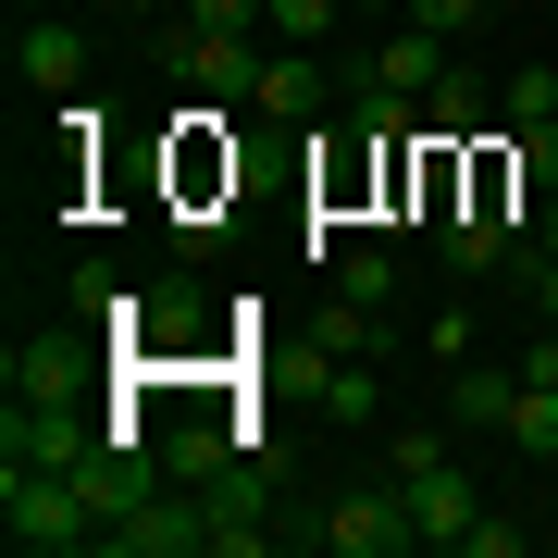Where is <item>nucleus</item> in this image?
Listing matches in <instances>:
<instances>
[{
  "label": "nucleus",
  "instance_id": "obj_22",
  "mask_svg": "<svg viewBox=\"0 0 558 558\" xmlns=\"http://www.w3.org/2000/svg\"><path fill=\"white\" fill-rule=\"evenodd\" d=\"M100 13H149V0H100Z\"/></svg>",
  "mask_w": 558,
  "mask_h": 558
},
{
  "label": "nucleus",
  "instance_id": "obj_8",
  "mask_svg": "<svg viewBox=\"0 0 558 558\" xmlns=\"http://www.w3.org/2000/svg\"><path fill=\"white\" fill-rule=\"evenodd\" d=\"M484 124H497V87H484V75H447L435 100H422V137H435V149H472Z\"/></svg>",
  "mask_w": 558,
  "mask_h": 558
},
{
  "label": "nucleus",
  "instance_id": "obj_3",
  "mask_svg": "<svg viewBox=\"0 0 558 558\" xmlns=\"http://www.w3.org/2000/svg\"><path fill=\"white\" fill-rule=\"evenodd\" d=\"M100 447H124V422H75L62 398H13L0 422V472H87Z\"/></svg>",
  "mask_w": 558,
  "mask_h": 558
},
{
  "label": "nucleus",
  "instance_id": "obj_12",
  "mask_svg": "<svg viewBox=\"0 0 558 558\" xmlns=\"http://www.w3.org/2000/svg\"><path fill=\"white\" fill-rule=\"evenodd\" d=\"M336 299H360V311H398V248H348V260H336Z\"/></svg>",
  "mask_w": 558,
  "mask_h": 558
},
{
  "label": "nucleus",
  "instance_id": "obj_16",
  "mask_svg": "<svg viewBox=\"0 0 558 558\" xmlns=\"http://www.w3.org/2000/svg\"><path fill=\"white\" fill-rule=\"evenodd\" d=\"M509 447H521V459H558V385H521V410H509Z\"/></svg>",
  "mask_w": 558,
  "mask_h": 558
},
{
  "label": "nucleus",
  "instance_id": "obj_2",
  "mask_svg": "<svg viewBox=\"0 0 558 558\" xmlns=\"http://www.w3.org/2000/svg\"><path fill=\"white\" fill-rule=\"evenodd\" d=\"M0 534L38 546V558L100 546V497H87V472H0Z\"/></svg>",
  "mask_w": 558,
  "mask_h": 558
},
{
  "label": "nucleus",
  "instance_id": "obj_18",
  "mask_svg": "<svg viewBox=\"0 0 558 558\" xmlns=\"http://www.w3.org/2000/svg\"><path fill=\"white\" fill-rule=\"evenodd\" d=\"M509 274H521V299H534V311L558 323V248H521V260H509Z\"/></svg>",
  "mask_w": 558,
  "mask_h": 558
},
{
  "label": "nucleus",
  "instance_id": "obj_6",
  "mask_svg": "<svg viewBox=\"0 0 558 558\" xmlns=\"http://www.w3.org/2000/svg\"><path fill=\"white\" fill-rule=\"evenodd\" d=\"M323 100H336V50H274V62H260V87H248L260 124H311Z\"/></svg>",
  "mask_w": 558,
  "mask_h": 558
},
{
  "label": "nucleus",
  "instance_id": "obj_19",
  "mask_svg": "<svg viewBox=\"0 0 558 558\" xmlns=\"http://www.w3.org/2000/svg\"><path fill=\"white\" fill-rule=\"evenodd\" d=\"M459 558H521V521H497V509H484L472 534H459Z\"/></svg>",
  "mask_w": 558,
  "mask_h": 558
},
{
  "label": "nucleus",
  "instance_id": "obj_15",
  "mask_svg": "<svg viewBox=\"0 0 558 558\" xmlns=\"http://www.w3.org/2000/svg\"><path fill=\"white\" fill-rule=\"evenodd\" d=\"M497 112L509 124H558V62H521V75L497 87Z\"/></svg>",
  "mask_w": 558,
  "mask_h": 558
},
{
  "label": "nucleus",
  "instance_id": "obj_21",
  "mask_svg": "<svg viewBox=\"0 0 558 558\" xmlns=\"http://www.w3.org/2000/svg\"><path fill=\"white\" fill-rule=\"evenodd\" d=\"M348 13H373V25H398V13H410V0H348Z\"/></svg>",
  "mask_w": 558,
  "mask_h": 558
},
{
  "label": "nucleus",
  "instance_id": "obj_23",
  "mask_svg": "<svg viewBox=\"0 0 558 558\" xmlns=\"http://www.w3.org/2000/svg\"><path fill=\"white\" fill-rule=\"evenodd\" d=\"M497 13H521V0H497Z\"/></svg>",
  "mask_w": 558,
  "mask_h": 558
},
{
  "label": "nucleus",
  "instance_id": "obj_7",
  "mask_svg": "<svg viewBox=\"0 0 558 558\" xmlns=\"http://www.w3.org/2000/svg\"><path fill=\"white\" fill-rule=\"evenodd\" d=\"M447 410H459V422H484V435H509L521 373H497V360H447Z\"/></svg>",
  "mask_w": 558,
  "mask_h": 558
},
{
  "label": "nucleus",
  "instance_id": "obj_14",
  "mask_svg": "<svg viewBox=\"0 0 558 558\" xmlns=\"http://www.w3.org/2000/svg\"><path fill=\"white\" fill-rule=\"evenodd\" d=\"M509 174L534 186V199H558V124H509Z\"/></svg>",
  "mask_w": 558,
  "mask_h": 558
},
{
  "label": "nucleus",
  "instance_id": "obj_1",
  "mask_svg": "<svg viewBox=\"0 0 558 558\" xmlns=\"http://www.w3.org/2000/svg\"><path fill=\"white\" fill-rule=\"evenodd\" d=\"M286 546H323V558H410L422 521H410V497H398V472H385V484L323 497V521H286Z\"/></svg>",
  "mask_w": 558,
  "mask_h": 558
},
{
  "label": "nucleus",
  "instance_id": "obj_4",
  "mask_svg": "<svg viewBox=\"0 0 558 558\" xmlns=\"http://www.w3.org/2000/svg\"><path fill=\"white\" fill-rule=\"evenodd\" d=\"M260 62H274V50H260V25H174V75L199 87V100H248Z\"/></svg>",
  "mask_w": 558,
  "mask_h": 558
},
{
  "label": "nucleus",
  "instance_id": "obj_9",
  "mask_svg": "<svg viewBox=\"0 0 558 558\" xmlns=\"http://www.w3.org/2000/svg\"><path fill=\"white\" fill-rule=\"evenodd\" d=\"M13 62H25V87H87V25H25Z\"/></svg>",
  "mask_w": 558,
  "mask_h": 558
},
{
  "label": "nucleus",
  "instance_id": "obj_5",
  "mask_svg": "<svg viewBox=\"0 0 558 558\" xmlns=\"http://www.w3.org/2000/svg\"><path fill=\"white\" fill-rule=\"evenodd\" d=\"M360 75H373V87H398V100H435L459 62H447V38H435V25H410V13H398L373 50H360Z\"/></svg>",
  "mask_w": 558,
  "mask_h": 558
},
{
  "label": "nucleus",
  "instance_id": "obj_17",
  "mask_svg": "<svg viewBox=\"0 0 558 558\" xmlns=\"http://www.w3.org/2000/svg\"><path fill=\"white\" fill-rule=\"evenodd\" d=\"M484 13H497V0H410V25H435V38H472Z\"/></svg>",
  "mask_w": 558,
  "mask_h": 558
},
{
  "label": "nucleus",
  "instance_id": "obj_20",
  "mask_svg": "<svg viewBox=\"0 0 558 558\" xmlns=\"http://www.w3.org/2000/svg\"><path fill=\"white\" fill-rule=\"evenodd\" d=\"M509 373H521V385H558V336H534V348L509 360Z\"/></svg>",
  "mask_w": 558,
  "mask_h": 558
},
{
  "label": "nucleus",
  "instance_id": "obj_10",
  "mask_svg": "<svg viewBox=\"0 0 558 558\" xmlns=\"http://www.w3.org/2000/svg\"><path fill=\"white\" fill-rule=\"evenodd\" d=\"M0 385H13V398H62V385H75V348H62V336H25L13 360H0Z\"/></svg>",
  "mask_w": 558,
  "mask_h": 558
},
{
  "label": "nucleus",
  "instance_id": "obj_13",
  "mask_svg": "<svg viewBox=\"0 0 558 558\" xmlns=\"http://www.w3.org/2000/svg\"><path fill=\"white\" fill-rule=\"evenodd\" d=\"M373 410H385L373 360H323V422H373Z\"/></svg>",
  "mask_w": 558,
  "mask_h": 558
},
{
  "label": "nucleus",
  "instance_id": "obj_11",
  "mask_svg": "<svg viewBox=\"0 0 558 558\" xmlns=\"http://www.w3.org/2000/svg\"><path fill=\"white\" fill-rule=\"evenodd\" d=\"M336 25H348V0H274L260 38H274V50H336Z\"/></svg>",
  "mask_w": 558,
  "mask_h": 558
}]
</instances>
